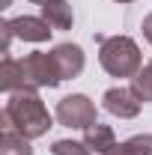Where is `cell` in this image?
<instances>
[{"instance_id":"obj_3","label":"cell","mask_w":152,"mask_h":155,"mask_svg":"<svg viewBox=\"0 0 152 155\" xmlns=\"http://www.w3.org/2000/svg\"><path fill=\"white\" fill-rule=\"evenodd\" d=\"M98 63L111 78H134L140 66V48L131 36H107L98 42Z\"/></svg>"},{"instance_id":"obj_9","label":"cell","mask_w":152,"mask_h":155,"mask_svg":"<svg viewBox=\"0 0 152 155\" xmlns=\"http://www.w3.org/2000/svg\"><path fill=\"white\" fill-rule=\"evenodd\" d=\"M84 143H87L95 155H104L107 149H114V146H116V134H114L111 125H104V122H93V125L84 131Z\"/></svg>"},{"instance_id":"obj_17","label":"cell","mask_w":152,"mask_h":155,"mask_svg":"<svg viewBox=\"0 0 152 155\" xmlns=\"http://www.w3.org/2000/svg\"><path fill=\"white\" fill-rule=\"evenodd\" d=\"M116 3H134V0H116Z\"/></svg>"},{"instance_id":"obj_4","label":"cell","mask_w":152,"mask_h":155,"mask_svg":"<svg viewBox=\"0 0 152 155\" xmlns=\"http://www.w3.org/2000/svg\"><path fill=\"white\" fill-rule=\"evenodd\" d=\"M54 116H57L60 125H66V128H81V131H87L93 122H98V119H95V104L84 96V93H72V96L60 98Z\"/></svg>"},{"instance_id":"obj_6","label":"cell","mask_w":152,"mask_h":155,"mask_svg":"<svg viewBox=\"0 0 152 155\" xmlns=\"http://www.w3.org/2000/svg\"><path fill=\"white\" fill-rule=\"evenodd\" d=\"M51 54H54V63H57L60 78H63V81L78 78L81 72H84V66H87L84 48H81V45H75V42H63V45H57Z\"/></svg>"},{"instance_id":"obj_11","label":"cell","mask_w":152,"mask_h":155,"mask_svg":"<svg viewBox=\"0 0 152 155\" xmlns=\"http://www.w3.org/2000/svg\"><path fill=\"white\" fill-rule=\"evenodd\" d=\"M131 90L140 96V101H143V104H146V101H152V60L131 78Z\"/></svg>"},{"instance_id":"obj_16","label":"cell","mask_w":152,"mask_h":155,"mask_svg":"<svg viewBox=\"0 0 152 155\" xmlns=\"http://www.w3.org/2000/svg\"><path fill=\"white\" fill-rule=\"evenodd\" d=\"M30 3H48V0H30Z\"/></svg>"},{"instance_id":"obj_5","label":"cell","mask_w":152,"mask_h":155,"mask_svg":"<svg viewBox=\"0 0 152 155\" xmlns=\"http://www.w3.org/2000/svg\"><path fill=\"white\" fill-rule=\"evenodd\" d=\"M101 101H104V110L119 116V119H134V116L140 114V107H143L140 96L134 93L131 87H111Z\"/></svg>"},{"instance_id":"obj_10","label":"cell","mask_w":152,"mask_h":155,"mask_svg":"<svg viewBox=\"0 0 152 155\" xmlns=\"http://www.w3.org/2000/svg\"><path fill=\"white\" fill-rule=\"evenodd\" d=\"M0 155H33L30 140L24 134H18L15 128H3L0 134Z\"/></svg>"},{"instance_id":"obj_12","label":"cell","mask_w":152,"mask_h":155,"mask_svg":"<svg viewBox=\"0 0 152 155\" xmlns=\"http://www.w3.org/2000/svg\"><path fill=\"white\" fill-rule=\"evenodd\" d=\"M51 152L54 155H93V149L84 140H54Z\"/></svg>"},{"instance_id":"obj_1","label":"cell","mask_w":152,"mask_h":155,"mask_svg":"<svg viewBox=\"0 0 152 155\" xmlns=\"http://www.w3.org/2000/svg\"><path fill=\"white\" fill-rule=\"evenodd\" d=\"M63 84L60 78V69L54 63V54L51 51H33L24 60L15 57H3L0 63V90L3 93H24V90H54Z\"/></svg>"},{"instance_id":"obj_8","label":"cell","mask_w":152,"mask_h":155,"mask_svg":"<svg viewBox=\"0 0 152 155\" xmlns=\"http://www.w3.org/2000/svg\"><path fill=\"white\" fill-rule=\"evenodd\" d=\"M42 18L54 30H72V24H75L72 3L69 0H48V3H42Z\"/></svg>"},{"instance_id":"obj_7","label":"cell","mask_w":152,"mask_h":155,"mask_svg":"<svg viewBox=\"0 0 152 155\" xmlns=\"http://www.w3.org/2000/svg\"><path fill=\"white\" fill-rule=\"evenodd\" d=\"M9 30L15 39H24V42H48L54 27L42 18H33V15H21V18H9Z\"/></svg>"},{"instance_id":"obj_14","label":"cell","mask_w":152,"mask_h":155,"mask_svg":"<svg viewBox=\"0 0 152 155\" xmlns=\"http://www.w3.org/2000/svg\"><path fill=\"white\" fill-rule=\"evenodd\" d=\"M140 30H143V39H146V42L152 45V12L146 15V18H143V27H140Z\"/></svg>"},{"instance_id":"obj_15","label":"cell","mask_w":152,"mask_h":155,"mask_svg":"<svg viewBox=\"0 0 152 155\" xmlns=\"http://www.w3.org/2000/svg\"><path fill=\"white\" fill-rule=\"evenodd\" d=\"M104 155H131V149H128L125 143H116L114 149H107V152H104Z\"/></svg>"},{"instance_id":"obj_2","label":"cell","mask_w":152,"mask_h":155,"mask_svg":"<svg viewBox=\"0 0 152 155\" xmlns=\"http://www.w3.org/2000/svg\"><path fill=\"white\" fill-rule=\"evenodd\" d=\"M3 125L15 128L27 140H36V137L48 134V128L54 125V119L48 114L45 101L39 98V93L24 90V93H9L6 104H3Z\"/></svg>"},{"instance_id":"obj_13","label":"cell","mask_w":152,"mask_h":155,"mask_svg":"<svg viewBox=\"0 0 152 155\" xmlns=\"http://www.w3.org/2000/svg\"><path fill=\"white\" fill-rule=\"evenodd\" d=\"M125 146L131 149V155H152V134H134L125 140Z\"/></svg>"},{"instance_id":"obj_18","label":"cell","mask_w":152,"mask_h":155,"mask_svg":"<svg viewBox=\"0 0 152 155\" xmlns=\"http://www.w3.org/2000/svg\"><path fill=\"white\" fill-rule=\"evenodd\" d=\"M6 6H9V0H3V9H6Z\"/></svg>"}]
</instances>
